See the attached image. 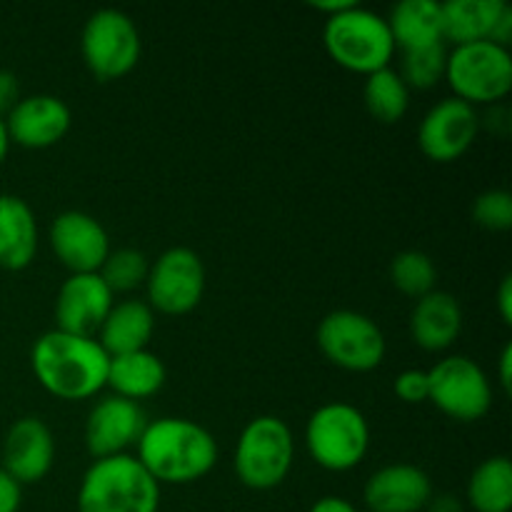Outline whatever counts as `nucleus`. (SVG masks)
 Instances as JSON below:
<instances>
[{"label":"nucleus","instance_id":"9b49d317","mask_svg":"<svg viewBox=\"0 0 512 512\" xmlns=\"http://www.w3.org/2000/svg\"><path fill=\"white\" fill-rule=\"evenodd\" d=\"M148 298L168 315H183L200 303L205 290V268L190 248H170L148 270Z\"/></svg>","mask_w":512,"mask_h":512},{"label":"nucleus","instance_id":"f03ea898","mask_svg":"<svg viewBox=\"0 0 512 512\" xmlns=\"http://www.w3.org/2000/svg\"><path fill=\"white\" fill-rule=\"evenodd\" d=\"M138 460L158 483L185 485L215 468L218 443L193 420L160 418L145 425L138 440Z\"/></svg>","mask_w":512,"mask_h":512},{"label":"nucleus","instance_id":"473e14b6","mask_svg":"<svg viewBox=\"0 0 512 512\" xmlns=\"http://www.w3.org/2000/svg\"><path fill=\"white\" fill-rule=\"evenodd\" d=\"M18 103V78L10 70H0V113L13 110Z\"/></svg>","mask_w":512,"mask_h":512},{"label":"nucleus","instance_id":"1a4fd4ad","mask_svg":"<svg viewBox=\"0 0 512 512\" xmlns=\"http://www.w3.org/2000/svg\"><path fill=\"white\" fill-rule=\"evenodd\" d=\"M428 383V400H433L445 415L463 420V423L483 418L493 403L488 375L465 355H450V358L440 360L428 373Z\"/></svg>","mask_w":512,"mask_h":512},{"label":"nucleus","instance_id":"dca6fc26","mask_svg":"<svg viewBox=\"0 0 512 512\" xmlns=\"http://www.w3.org/2000/svg\"><path fill=\"white\" fill-rule=\"evenodd\" d=\"M70 108L55 95H28L13 105L5 118L8 138L25 148H48L70 128Z\"/></svg>","mask_w":512,"mask_h":512},{"label":"nucleus","instance_id":"6e6552de","mask_svg":"<svg viewBox=\"0 0 512 512\" xmlns=\"http://www.w3.org/2000/svg\"><path fill=\"white\" fill-rule=\"evenodd\" d=\"M85 65L98 78L115 80L130 73L140 58V35L130 15L115 8H100L85 20L83 38Z\"/></svg>","mask_w":512,"mask_h":512},{"label":"nucleus","instance_id":"2eb2a0df","mask_svg":"<svg viewBox=\"0 0 512 512\" xmlns=\"http://www.w3.org/2000/svg\"><path fill=\"white\" fill-rule=\"evenodd\" d=\"M113 308V290L103 283L98 273H75L60 285L55 300L58 330L83 338H93L100 330L105 315Z\"/></svg>","mask_w":512,"mask_h":512},{"label":"nucleus","instance_id":"c85d7f7f","mask_svg":"<svg viewBox=\"0 0 512 512\" xmlns=\"http://www.w3.org/2000/svg\"><path fill=\"white\" fill-rule=\"evenodd\" d=\"M445 63H448L445 43L403 50V73L398 75L405 85H413V88H433L445 75Z\"/></svg>","mask_w":512,"mask_h":512},{"label":"nucleus","instance_id":"f257e3e1","mask_svg":"<svg viewBox=\"0 0 512 512\" xmlns=\"http://www.w3.org/2000/svg\"><path fill=\"white\" fill-rule=\"evenodd\" d=\"M30 363L40 385L63 400H85L108 383L110 355L103 345L58 328L35 340Z\"/></svg>","mask_w":512,"mask_h":512},{"label":"nucleus","instance_id":"0eeeda50","mask_svg":"<svg viewBox=\"0 0 512 512\" xmlns=\"http://www.w3.org/2000/svg\"><path fill=\"white\" fill-rule=\"evenodd\" d=\"M445 78L455 98L465 103H493L512 88V55L490 40L455 45L445 63Z\"/></svg>","mask_w":512,"mask_h":512},{"label":"nucleus","instance_id":"cd10ccee","mask_svg":"<svg viewBox=\"0 0 512 512\" xmlns=\"http://www.w3.org/2000/svg\"><path fill=\"white\" fill-rule=\"evenodd\" d=\"M148 258L135 248L110 250L105 263L100 265L98 275L110 290H133L148 278Z\"/></svg>","mask_w":512,"mask_h":512},{"label":"nucleus","instance_id":"7ed1b4c3","mask_svg":"<svg viewBox=\"0 0 512 512\" xmlns=\"http://www.w3.org/2000/svg\"><path fill=\"white\" fill-rule=\"evenodd\" d=\"M160 483L133 455L98 458L83 475L78 512H158Z\"/></svg>","mask_w":512,"mask_h":512},{"label":"nucleus","instance_id":"f8f14e48","mask_svg":"<svg viewBox=\"0 0 512 512\" xmlns=\"http://www.w3.org/2000/svg\"><path fill=\"white\" fill-rule=\"evenodd\" d=\"M478 113L460 98H443L420 120L418 143L430 160L448 163L460 158L478 135Z\"/></svg>","mask_w":512,"mask_h":512},{"label":"nucleus","instance_id":"58836bf2","mask_svg":"<svg viewBox=\"0 0 512 512\" xmlns=\"http://www.w3.org/2000/svg\"><path fill=\"white\" fill-rule=\"evenodd\" d=\"M8 145H10V138H8V128H5V120L0 118V163H3L5 153H8Z\"/></svg>","mask_w":512,"mask_h":512},{"label":"nucleus","instance_id":"412c9836","mask_svg":"<svg viewBox=\"0 0 512 512\" xmlns=\"http://www.w3.org/2000/svg\"><path fill=\"white\" fill-rule=\"evenodd\" d=\"M155 320L153 310L143 300H123V303L113 305L110 313L105 315L103 325H100V340L105 353L125 355L135 353V350H145L150 335H153Z\"/></svg>","mask_w":512,"mask_h":512},{"label":"nucleus","instance_id":"a878e982","mask_svg":"<svg viewBox=\"0 0 512 512\" xmlns=\"http://www.w3.org/2000/svg\"><path fill=\"white\" fill-rule=\"evenodd\" d=\"M408 95V85L390 68L375 70L365 80V108L380 123H398L408 110Z\"/></svg>","mask_w":512,"mask_h":512},{"label":"nucleus","instance_id":"aec40b11","mask_svg":"<svg viewBox=\"0 0 512 512\" xmlns=\"http://www.w3.org/2000/svg\"><path fill=\"white\" fill-rule=\"evenodd\" d=\"M38 250V225L25 200L18 195H0V265L20 270L30 265Z\"/></svg>","mask_w":512,"mask_h":512},{"label":"nucleus","instance_id":"a211bd4d","mask_svg":"<svg viewBox=\"0 0 512 512\" xmlns=\"http://www.w3.org/2000/svg\"><path fill=\"white\" fill-rule=\"evenodd\" d=\"M55 443L48 425L38 418H20L8 430L3 448V470L18 485L38 483L53 468Z\"/></svg>","mask_w":512,"mask_h":512},{"label":"nucleus","instance_id":"39448f33","mask_svg":"<svg viewBox=\"0 0 512 512\" xmlns=\"http://www.w3.org/2000/svg\"><path fill=\"white\" fill-rule=\"evenodd\" d=\"M293 435L275 415H260L243 428L235 448V473L253 490L280 485L293 465Z\"/></svg>","mask_w":512,"mask_h":512},{"label":"nucleus","instance_id":"c9c22d12","mask_svg":"<svg viewBox=\"0 0 512 512\" xmlns=\"http://www.w3.org/2000/svg\"><path fill=\"white\" fill-rule=\"evenodd\" d=\"M310 5L318 10H323V13H330V15H338L343 13V10L353 8V5H358L355 0H310Z\"/></svg>","mask_w":512,"mask_h":512},{"label":"nucleus","instance_id":"bb28decb","mask_svg":"<svg viewBox=\"0 0 512 512\" xmlns=\"http://www.w3.org/2000/svg\"><path fill=\"white\" fill-rule=\"evenodd\" d=\"M390 278H393L395 288L403 290L405 295L423 298L430 290H435L438 270H435L430 255H425L423 250H403L390 263Z\"/></svg>","mask_w":512,"mask_h":512},{"label":"nucleus","instance_id":"4c0bfd02","mask_svg":"<svg viewBox=\"0 0 512 512\" xmlns=\"http://www.w3.org/2000/svg\"><path fill=\"white\" fill-rule=\"evenodd\" d=\"M510 365H512V345H505L503 353H500V383L505 385V390H510Z\"/></svg>","mask_w":512,"mask_h":512},{"label":"nucleus","instance_id":"b1692460","mask_svg":"<svg viewBox=\"0 0 512 512\" xmlns=\"http://www.w3.org/2000/svg\"><path fill=\"white\" fill-rule=\"evenodd\" d=\"M165 383L163 360L148 350L113 355L108 365V383L115 390L113 395L128 398L138 403L140 398H150L158 393Z\"/></svg>","mask_w":512,"mask_h":512},{"label":"nucleus","instance_id":"f3484780","mask_svg":"<svg viewBox=\"0 0 512 512\" xmlns=\"http://www.w3.org/2000/svg\"><path fill=\"white\" fill-rule=\"evenodd\" d=\"M365 503L373 512H418L433 498V483L418 465H385L365 483Z\"/></svg>","mask_w":512,"mask_h":512},{"label":"nucleus","instance_id":"c756f323","mask_svg":"<svg viewBox=\"0 0 512 512\" xmlns=\"http://www.w3.org/2000/svg\"><path fill=\"white\" fill-rule=\"evenodd\" d=\"M475 223L488 230H508L512 225V195L508 190H485L473 203Z\"/></svg>","mask_w":512,"mask_h":512},{"label":"nucleus","instance_id":"72a5a7b5","mask_svg":"<svg viewBox=\"0 0 512 512\" xmlns=\"http://www.w3.org/2000/svg\"><path fill=\"white\" fill-rule=\"evenodd\" d=\"M498 310L505 323H512V275L508 273L498 288Z\"/></svg>","mask_w":512,"mask_h":512},{"label":"nucleus","instance_id":"4be33fe9","mask_svg":"<svg viewBox=\"0 0 512 512\" xmlns=\"http://www.w3.org/2000/svg\"><path fill=\"white\" fill-rule=\"evenodd\" d=\"M505 8V0H445L440 3L443 40H453L455 45L490 40Z\"/></svg>","mask_w":512,"mask_h":512},{"label":"nucleus","instance_id":"7c9ffc66","mask_svg":"<svg viewBox=\"0 0 512 512\" xmlns=\"http://www.w3.org/2000/svg\"><path fill=\"white\" fill-rule=\"evenodd\" d=\"M395 393L405 403H423L430 398V383L425 370H403L395 378Z\"/></svg>","mask_w":512,"mask_h":512},{"label":"nucleus","instance_id":"f704fd0d","mask_svg":"<svg viewBox=\"0 0 512 512\" xmlns=\"http://www.w3.org/2000/svg\"><path fill=\"white\" fill-rule=\"evenodd\" d=\"M310 512H358V510H355L348 500L330 495V498H320L318 503L310 508Z\"/></svg>","mask_w":512,"mask_h":512},{"label":"nucleus","instance_id":"6ab92c4d","mask_svg":"<svg viewBox=\"0 0 512 512\" xmlns=\"http://www.w3.org/2000/svg\"><path fill=\"white\" fill-rule=\"evenodd\" d=\"M460 328H463L460 303L443 290H430L428 295L418 298L410 313V333L425 350L448 348L458 338Z\"/></svg>","mask_w":512,"mask_h":512},{"label":"nucleus","instance_id":"ddd939ff","mask_svg":"<svg viewBox=\"0 0 512 512\" xmlns=\"http://www.w3.org/2000/svg\"><path fill=\"white\" fill-rule=\"evenodd\" d=\"M50 245L70 273H98L110 253L103 225L83 210H65L53 220Z\"/></svg>","mask_w":512,"mask_h":512},{"label":"nucleus","instance_id":"9d476101","mask_svg":"<svg viewBox=\"0 0 512 512\" xmlns=\"http://www.w3.org/2000/svg\"><path fill=\"white\" fill-rule=\"evenodd\" d=\"M318 345L325 358L345 370H373L385 355L383 330L368 315L333 310L318 325Z\"/></svg>","mask_w":512,"mask_h":512},{"label":"nucleus","instance_id":"2f4dec72","mask_svg":"<svg viewBox=\"0 0 512 512\" xmlns=\"http://www.w3.org/2000/svg\"><path fill=\"white\" fill-rule=\"evenodd\" d=\"M20 485L0 468V512H18Z\"/></svg>","mask_w":512,"mask_h":512},{"label":"nucleus","instance_id":"20e7f679","mask_svg":"<svg viewBox=\"0 0 512 512\" xmlns=\"http://www.w3.org/2000/svg\"><path fill=\"white\" fill-rule=\"evenodd\" d=\"M323 43L335 63L365 75L388 68L395 50L388 20L360 5L330 15L323 28Z\"/></svg>","mask_w":512,"mask_h":512},{"label":"nucleus","instance_id":"393cba45","mask_svg":"<svg viewBox=\"0 0 512 512\" xmlns=\"http://www.w3.org/2000/svg\"><path fill=\"white\" fill-rule=\"evenodd\" d=\"M468 500L478 512H508L512 508V463L505 455L483 460L468 483Z\"/></svg>","mask_w":512,"mask_h":512},{"label":"nucleus","instance_id":"4468645a","mask_svg":"<svg viewBox=\"0 0 512 512\" xmlns=\"http://www.w3.org/2000/svg\"><path fill=\"white\" fill-rule=\"evenodd\" d=\"M145 425V413L135 400L108 395L90 410L85 423V445L95 458L123 455L128 445H138Z\"/></svg>","mask_w":512,"mask_h":512},{"label":"nucleus","instance_id":"5701e85b","mask_svg":"<svg viewBox=\"0 0 512 512\" xmlns=\"http://www.w3.org/2000/svg\"><path fill=\"white\" fill-rule=\"evenodd\" d=\"M385 20L393 43L403 50L443 43V18H440L438 0H400Z\"/></svg>","mask_w":512,"mask_h":512},{"label":"nucleus","instance_id":"e433bc0d","mask_svg":"<svg viewBox=\"0 0 512 512\" xmlns=\"http://www.w3.org/2000/svg\"><path fill=\"white\" fill-rule=\"evenodd\" d=\"M428 505H430V512H463L458 500L450 498V495H438V498H430Z\"/></svg>","mask_w":512,"mask_h":512},{"label":"nucleus","instance_id":"423d86ee","mask_svg":"<svg viewBox=\"0 0 512 512\" xmlns=\"http://www.w3.org/2000/svg\"><path fill=\"white\" fill-rule=\"evenodd\" d=\"M305 443L318 465L328 470H350L368 453V420L348 403L320 405L308 420Z\"/></svg>","mask_w":512,"mask_h":512}]
</instances>
